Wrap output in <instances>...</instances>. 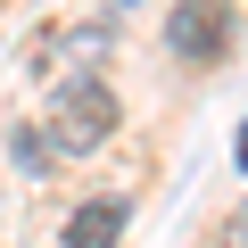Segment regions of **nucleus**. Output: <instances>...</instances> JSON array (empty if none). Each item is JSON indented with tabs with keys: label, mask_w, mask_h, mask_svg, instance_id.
<instances>
[{
	"label": "nucleus",
	"mask_w": 248,
	"mask_h": 248,
	"mask_svg": "<svg viewBox=\"0 0 248 248\" xmlns=\"http://www.w3.org/2000/svg\"><path fill=\"white\" fill-rule=\"evenodd\" d=\"M116 124H124V108H116V91L99 75H58L42 141H50V157H91V149L116 141Z\"/></svg>",
	"instance_id": "nucleus-1"
},
{
	"label": "nucleus",
	"mask_w": 248,
	"mask_h": 248,
	"mask_svg": "<svg viewBox=\"0 0 248 248\" xmlns=\"http://www.w3.org/2000/svg\"><path fill=\"white\" fill-rule=\"evenodd\" d=\"M232 33H240L232 0H174V17H166V42H174L182 66H223L232 58Z\"/></svg>",
	"instance_id": "nucleus-2"
},
{
	"label": "nucleus",
	"mask_w": 248,
	"mask_h": 248,
	"mask_svg": "<svg viewBox=\"0 0 248 248\" xmlns=\"http://www.w3.org/2000/svg\"><path fill=\"white\" fill-rule=\"evenodd\" d=\"M99 58H108V25H58V33H42L25 50V75L58 83V75H91Z\"/></svg>",
	"instance_id": "nucleus-3"
},
{
	"label": "nucleus",
	"mask_w": 248,
	"mask_h": 248,
	"mask_svg": "<svg viewBox=\"0 0 248 248\" xmlns=\"http://www.w3.org/2000/svg\"><path fill=\"white\" fill-rule=\"evenodd\" d=\"M124 223H133V199H83L75 215H66V248H116L124 240Z\"/></svg>",
	"instance_id": "nucleus-4"
},
{
	"label": "nucleus",
	"mask_w": 248,
	"mask_h": 248,
	"mask_svg": "<svg viewBox=\"0 0 248 248\" xmlns=\"http://www.w3.org/2000/svg\"><path fill=\"white\" fill-rule=\"evenodd\" d=\"M9 157H17L25 174H50V166H58V157H50V141L33 133V124H17V133H9Z\"/></svg>",
	"instance_id": "nucleus-5"
},
{
	"label": "nucleus",
	"mask_w": 248,
	"mask_h": 248,
	"mask_svg": "<svg viewBox=\"0 0 248 248\" xmlns=\"http://www.w3.org/2000/svg\"><path fill=\"white\" fill-rule=\"evenodd\" d=\"M108 9H141V0H108Z\"/></svg>",
	"instance_id": "nucleus-6"
}]
</instances>
